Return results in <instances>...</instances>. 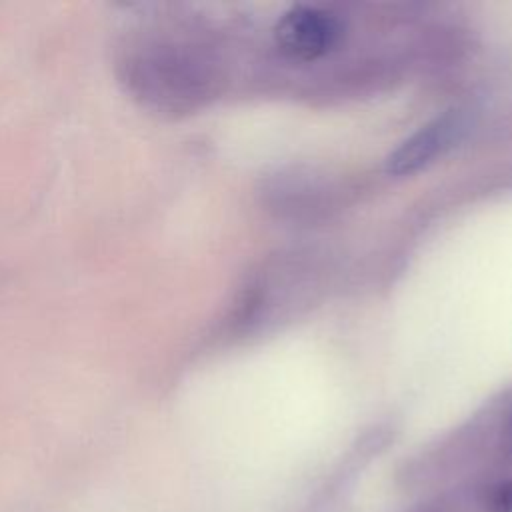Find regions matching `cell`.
<instances>
[{"label":"cell","mask_w":512,"mask_h":512,"mask_svg":"<svg viewBox=\"0 0 512 512\" xmlns=\"http://www.w3.org/2000/svg\"><path fill=\"white\" fill-rule=\"evenodd\" d=\"M274 34L286 54L312 60L332 48L338 36V24L322 10L298 6L280 18Z\"/></svg>","instance_id":"6da1fadb"},{"label":"cell","mask_w":512,"mask_h":512,"mask_svg":"<svg viewBox=\"0 0 512 512\" xmlns=\"http://www.w3.org/2000/svg\"><path fill=\"white\" fill-rule=\"evenodd\" d=\"M458 126L460 124L454 116H442L422 126L390 154L386 162L388 172L404 176L420 170L454 140Z\"/></svg>","instance_id":"7a4b0ae2"},{"label":"cell","mask_w":512,"mask_h":512,"mask_svg":"<svg viewBox=\"0 0 512 512\" xmlns=\"http://www.w3.org/2000/svg\"><path fill=\"white\" fill-rule=\"evenodd\" d=\"M504 450H506L508 458H512V420H510V424H508V428H506V436H504Z\"/></svg>","instance_id":"277c9868"},{"label":"cell","mask_w":512,"mask_h":512,"mask_svg":"<svg viewBox=\"0 0 512 512\" xmlns=\"http://www.w3.org/2000/svg\"><path fill=\"white\" fill-rule=\"evenodd\" d=\"M488 504L492 512H512V480L498 484Z\"/></svg>","instance_id":"3957f363"}]
</instances>
